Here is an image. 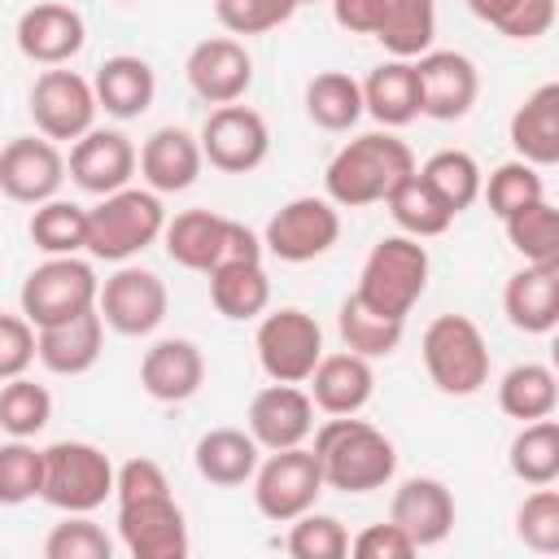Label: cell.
I'll use <instances>...</instances> for the list:
<instances>
[{"mask_svg":"<svg viewBox=\"0 0 559 559\" xmlns=\"http://www.w3.org/2000/svg\"><path fill=\"white\" fill-rule=\"evenodd\" d=\"M301 4H314V0H301Z\"/></svg>","mask_w":559,"mask_h":559,"instance_id":"obj_53","label":"cell"},{"mask_svg":"<svg viewBox=\"0 0 559 559\" xmlns=\"http://www.w3.org/2000/svg\"><path fill=\"white\" fill-rule=\"evenodd\" d=\"M201 166H205L201 135H192L183 127H157L140 148V179H144V188H153L162 197L192 188Z\"/></svg>","mask_w":559,"mask_h":559,"instance_id":"obj_25","label":"cell"},{"mask_svg":"<svg viewBox=\"0 0 559 559\" xmlns=\"http://www.w3.org/2000/svg\"><path fill=\"white\" fill-rule=\"evenodd\" d=\"M253 349L271 380L306 384L314 376V367L323 362V328L314 323V314H306L297 306H280V310L262 314Z\"/></svg>","mask_w":559,"mask_h":559,"instance_id":"obj_11","label":"cell"},{"mask_svg":"<svg viewBox=\"0 0 559 559\" xmlns=\"http://www.w3.org/2000/svg\"><path fill=\"white\" fill-rule=\"evenodd\" d=\"M424 371L445 397H472L489 384V345L467 314H437L419 341Z\"/></svg>","mask_w":559,"mask_h":559,"instance_id":"obj_6","label":"cell"},{"mask_svg":"<svg viewBox=\"0 0 559 559\" xmlns=\"http://www.w3.org/2000/svg\"><path fill=\"white\" fill-rule=\"evenodd\" d=\"M201 148H205V162L214 170L249 175L271 153L266 118L258 109H249V105H214L210 118L201 122Z\"/></svg>","mask_w":559,"mask_h":559,"instance_id":"obj_15","label":"cell"},{"mask_svg":"<svg viewBox=\"0 0 559 559\" xmlns=\"http://www.w3.org/2000/svg\"><path fill=\"white\" fill-rule=\"evenodd\" d=\"M415 170L419 166H415L411 144L384 127V131H367L349 140L345 148H336V157L323 170V188L341 210H362V205L389 201V192Z\"/></svg>","mask_w":559,"mask_h":559,"instance_id":"obj_1","label":"cell"},{"mask_svg":"<svg viewBox=\"0 0 559 559\" xmlns=\"http://www.w3.org/2000/svg\"><path fill=\"white\" fill-rule=\"evenodd\" d=\"M349 550H354L358 559H411L419 546L411 542L406 528H397V524L389 520V524H367V528L349 542Z\"/></svg>","mask_w":559,"mask_h":559,"instance_id":"obj_51","label":"cell"},{"mask_svg":"<svg viewBox=\"0 0 559 559\" xmlns=\"http://www.w3.org/2000/svg\"><path fill=\"white\" fill-rule=\"evenodd\" d=\"M166 240V253L170 262H179L183 271H218L227 262H262L266 253V240L253 236L245 223L236 218H223L214 210H183L166 223L162 231Z\"/></svg>","mask_w":559,"mask_h":559,"instance_id":"obj_4","label":"cell"},{"mask_svg":"<svg viewBox=\"0 0 559 559\" xmlns=\"http://www.w3.org/2000/svg\"><path fill=\"white\" fill-rule=\"evenodd\" d=\"M105 328L109 323H105L100 306L83 310L79 319L39 328V362L52 376H83V371H92L100 362V349H105Z\"/></svg>","mask_w":559,"mask_h":559,"instance_id":"obj_27","label":"cell"},{"mask_svg":"<svg viewBox=\"0 0 559 559\" xmlns=\"http://www.w3.org/2000/svg\"><path fill=\"white\" fill-rule=\"evenodd\" d=\"M367 114L362 83L349 79L345 70H319L306 83V118L323 131H349Z\"/></svg>","mask_w":559,"mask_h":559,"instance_id":"obj_36","label":"cell"},{"mask_svg":"<svg viewBox=\"0 0 559 559\" xmlns=\"http://www.w3.org/2000/svg\"><path fill=\"white\" fill-rule=\"evenodd\" d=\"M415 79H419V114L432 122H459L480 96L476 61L454 48H428L424 57H415Z\"/></svg>","mask_w":559,"mask_h":559,"instance_id":"obj_17","label":"cell"},{"mask_svg":"<svg viewBox=\"0 0 559 559\" xmlns=\"http://www.w3.org/2000/svg\"><path fill=\"white\" fill-rule=\"evenodd\" d=\"M166 210H162V192L153 188H118L109 197H100L87 210V253L100 262H127L135 253H144L162 231H166Z\"/></svg>","mask_w":559,"mask_h":559,"instance_id":"obj_3","label":"cell"},{"mask_svg":"<svg viewBox=\"0 0 559 559\" xmlns=\"http://www.w3.org/2000/svg\"><path fill=\"white\" fill-rule=\"evenodd\" d=\"M310 450L319 454L328 489H341V493L384 489L393 480V472H397L393 441L376 424H367L358 415H332L328 424H319Z\"/></svg>","mask_w":559,"mask_h":559,"instance_id":"obj_2","label":"cell"},{"mask_svg":"<svg viewBox=\"0 0 559 559\" xmlns=\"http://www.w3.org/2000/svg\"><path fill=\"white\" fill-rule=\"evenodd\" d=\"M362 100H367V114L380 122V127H406L419 118V79H415V61L406 57H393V61H380L367 79H362Z\"/></svg>","mask_w":559,"mask_h":559,"instance_id":"obj_32","label":"cell"},{"mask_svg":"<svg viewBox=\"0 0 559 559\" xmlns=\"http://www.w3.org/2000/svg\"><path fill=\"white\" fill-rule=\"evenodd\" d=\"M419 175L441 192V201H445L454 214H463L467 205H476L480 192H485V175H480L476 157L463 153V148H441V153H432V157L419 166Z\"/></svg>","mask_w":559,"mask_h":559,"instance_id":"obj_42","label":"cell"},{"mask_svg":"<svg viewBox=\"0 0 559 559\" xmlns=\"http://www.w3.org/2000/svg\"><path fill=\"white\" fill-rule=\"evenodd\" d=\"M515 537L537 555H559V489L537 485L515 507Z\"/></svg>","mask_w":559,"mask_h":559,"instance_id":"obj_48","label":"cell"},{"mask_svg":"<svg viewBox=\"0 0 559 559\" xmlns=\"http://www.w3.org/2000/svg\"><path fill=\"white\" fill-rule=\"evenodd\" d=\"M467 9L480 22H489L498 35H507L515 44H528V39H542L555 26L559 0H467Z\"/></svg>","mask_w":559,"mask_h":559,"instance_id":"obj_41","label":"cell"},{"mask_svg":"<svg viewBox=\"0 0 559 559\" xmlns=\"http://www.w3.org/2000/svg\"><path fill=\"white\" fill-rule=\"evenodd\" d=\"M332 17L349 35L380 39L393 57H424L437 35L432 0H332Z\"/></svg>","mask_w":559,"mask_h":559,"instance_id":"obj_7","label":"cell"},{"mask_svg":"<svg viewBox=\"0 0 559 559\" xmlns=\"http://www.w3.org/2000/svg\"><path fill=\"white\" fill-rule=\"evenodd\" d=\"M170 310V293L162 284L157 271L148 266H118L105 284H100V314L118 336H148L162 328Z\"/></svg>","mask_w":559,"mask_h":559,"instance_id":"obj_16","label":"cell"},{"mask_svg":"<svg viewBox=\"0 0 559 559\" xmlns=\"http://www.w3.org/2000/svg\"><path fill=\"white\" fill-rule=\"evenodd\" d=\"M52 419V393L26 376L4 380L0 389V428L4 437H35Z\"/></svg>","mask_w":559,"mask_h":559,"instance_id":"obj_44","label":"cell"},{"mask_svg":"<svg viewBox=\"0 0 559 559\" xmlns=\"http://www.w3.org/2000/svg\"><path fill=\"white\" fill-rule=\"evenodd\" d=\"M262 240L280 262H314L341 240V205L332 197H293L266 218Z\"/></svg>","mask_w":559,"mask_h":559,"instance_id":"obj_13","label":"cell"},{"mask_svg":"<svg viewBox=\"0 0 559 559\" xmlns=\"http://www.w3.org/2000/svg\"><path fill=\"white\" fill-rule=\"evenodd\" d=\"M502 314L515 332L550 336L559 328V271L520 266L502 288Z\"/></svg>","mask_w":559,"mask_h":559,"instance_id":"obj_29","label":"cell"},{"mask_svg":"<svg viewBox=\"0 0 559 559\" xmlns=\"http://www.w3.org/2000/svg\"><path fill=\"white\" fill-rule=\"evenodd\" d=\"M511 476L524 485H555L559 480V419H533L520 424V432L507 445Z\"/></svg>","mask_w":559,"mask_h":559,"instance_id":"obj_38","label":"cell"},{"mask_svg":"<svg viewBox=\"0 0 559 559\" xmlns=\"http://www.w3.org/2000/svg\"><path fill=\"white\" fill-rule=\"evenodd\" d=\"M140 384L153 402H188L205 384V354L188 336H166L144 349L140 358Z\"/></svg>","mask_w":559,"mask_h":559,"instance_id":"obj_23","label":"cell"},{"mask_svg":"<svg viewBox=\"0 0 559 559\" xmlns=\"http://www.w3.org/2000/svg\"><path fill=\"white\" fill-rule=\"evenodd\" d=\"M550 367H555V371H559V328H555V332H550Z\"/></svg>","mask_w":559,"mask_h":559,"instance_id":"obj_52","label":"cell"},{"mask_svg":"<svg viewBox=\"0 0 559 559\" xmlns=\"http://www.w3.org/2000/svg\"><path fill=\"white\" fill-rule=\"evenodd\" d=\"M314 411L319 406L301 384L271 380L249 402V432L258 437L262 450H293L306 445V437L314 432Z\"/></svg>","mask_w":559,"mask_h":559,"instance_id":"obj_20","label":"cell"},{"mask_svg":"<svg viewBox=\"0 0 559 559\" xmlns=\"http://www.w3.org/2000/svg\"><path fill=\"white\" fill-rule=\"evenodd\" d=\"M502 227H507L511 249L524 258V266L559 271V205H550L542 197V201L524 205L520 214H511Z\"/></svg>","mask_w":559,"mask_h":559,"instance_id":"obj_39","label":"cell"},{"mask_svg":"<svg viewBox=\"0 0 559 559\" xmlns=\"http://www.w3.org/2000/svg\"><path fill=\"white\" fill-rule=\"evenodd\" d=\"M44 493V450L31 445V437H9L0 445V502L17 507Z\"/></svg>","mask_w":559,"mask_h":559,"instance_id":"obj_45","label":"cell"},{"mask_svg":"<svg viewBox=\"0 0 559 559\" xmlns=\"http://www.w3.org/2000/svg\"><path fill=\"white\" fill-rule=\"evenodd\" d=\"M118 537L131 559H183L188 524H183V511H179L170 485L118 498Z\"/></svg>","mask_w":559,"mask_h":559,"instance_id":"obj_12","label":"cell"},{"mask_svg":"<svg viewBox=\"0 0 559 559\" xmlns=\"http://www.w3.org/2000/svg\"><path fill=\"white\" fill-rule=\"evenodd\" d=\"M323 489H328V480H323L314 450H306V445L271 450L253 476V507L271 524H293L297 515L314 511Z\"/></svg>","mask_w":559,"mask_h":559,"instance_id":"obj_10","label":"cell"},{"mask_svg":"<svg viewBox=\"0 0 559 559\" xmlns=\"http://www.w3.org/2000/svg\"><path fill=\"white\" fill-rule=\"evenodd\" d=\"M389 214H393V223L406 231V236H415V240H428V236H441V231H450V223L459 218L445 201H441V192L415 170V175H406L393 192H389Z\"/></svg>","mask_w":559,"mask_h":559,"instance_id":"obj_35","label":"cell"},{"mask_svg":"<svg viewBox=\"0 0 559 559\" xmlns=\"http://www.w3.org/2000/svg\"><path fill=\"white\" fill-rule=\"evenodd\" d=\"M376 393V371L371 358L345 349V354H323V362L310 376V397L323 415H358Z\"/></svg>","mask_w":559,"mask_h":559,"instance_id":"obj_28","label":"cell"},{"mask_svg":"<svg viewBox=\"0 0 559 559\" xmlns=\"http://www.w3.org/2000/svg\"><path fill=\"white\" fill-rule=\"evenodd\" d=\"M96 100L109 118H140L153 96H157V74L144 57H131V52H118V57H105L96 66Z\"/></svg>","mask_w":559,"mask_h":559,"instance_id":"obj_30","label":"cell"},{"mask_svg":"<svg viewBox=\"0 0 559 559\" xmlns=\"http://www.w3.org/2000/svg\"><path fill=\"white\" fill-rule=\"evenodd\" d=\"M301 0H214V17L227 35H266L284 26Z\"/></svg>","mask_w":559,"mask_h":559,"instance_id":"obj_49","label":"cell"},{"mask_svg":"<svg viewBox=\"0 0 559 559\" xmlns=\"http://www.w3.org/2000/svg\"><path fill=\"white\" fill-rule=\"evenodd\" d=\"M17 48L26 61L35 66H66L70 57L83 52L87 44V26L83 13L61 4V0H39L17 17Z\"/></svg>","mask_w":559,"mask_h":559,"instance_id":"obj_22","label":"cell"},{"mask_svg":"<svg viewBox=\"0 0 559 559\" xmlns=\"http://www.w3.org/2000/svg\"><path fill=\"white\" fill-rule=\"evenodd\" d=\"M135 166H140L135 144L114 127H92L70 148V179H74V188H83L92 197H109L118 188H131Z\"/></svg>","mask_w":559,"mask_h":559,"instance_id":"obj_21","label":"cell"},{"mask_svg":"<svg viewBox=\"0 0 559 559\" xmlns=\"http://www.w3.org/2000/svg\"><path fill=\"white\" fill-rule=\"evenodd\" d=\"M96 83H87L74 70L48 66L35 83H31V118L35 131L48 140H83L96 127Z\"/></svg>","mask_w":559,"mask_h":559,"instance_id":"obj_14","label":"cell"},{"mask_svg":"<svg viewBox=\"0 0 559 559\" xmlns=\"http://www.w3.org/2000/svg\"><path fill=\"white\" fill-rule=\"evenodd\" d=\"M258 450H262L258 437L245 432V428H210V432H201V441L192 450V463H197L201 480L236 489V485L258 476V463H262Z\"/></svg>","mask_w":559,"mask_h":559,"instance_id":"obj_31","label":"cell"},{"mask_svg":"<svg viewBox=\"0 0 559 559\" xmlns=\"http://www.w3.org/2000/svg\"><path fill=\"white\" fill-rule=\"evenodd\" d=\"M336 328H341V341L345 349L362 354V358H389L397 345H402V332H406V319H389L380 310H371L358 293H349L336 310Z\"/></svg>","mask_w":559,"mask_h":559,"instance_id":"obj_37","label":"cell"},{"mask_svg":"<svg viewBox=\"0 0 559 559\" xmlns=\"http://www.w3.org/2000/svg\"><path fill=\"white\" fill-rule=\"evenodd\" d=\"M183 74L205 105H236L253 83V57L236 35H210L192 44Z\"/></svg>","mask_w":559,"mask_h":559,"instance_id":"obj_19","label":"cell"},{"mask_svg":"<svg viewBox=\"0 0 559 559\" xmlns=\"http://www.w3.org/2000/svg\"><path fill=\"white\" fill-rule=\"evenodd\" d=\"M44 559H114V537L87 511H66L44 537Z\"/></svg>","mask_w":559,"mask_h":559,"instance_id":"obj_46","label":"cell"},{"mask_svg":"<svg viewBox=\"0 0 559 559\" xmlns=\"http://www.w3.org/2000/svg\"><path fill=\"white\" fill-rule=\"evenodd\" d=\"M389 520L397 528H406L419 550L441 546L454 528V493L437 476H411L397 485V493L389 502Z\"/></svg>","mask_w":559,"mask_h":559,"instance_id":"obj_24","label":"cell"},{"mask_svg":"<svg viewBox=\"0 0 559 559\" xmlns=\"http://www.w3.org/2000/svg\"><path fill=\"white\" fill-rule=\"evenodd\" d=\"M26 231H31L35 249H44L48 258L79 253V249H87V210H83V205H74V201L52 197V201L35 205V214H31Z\"/></svg>","mask_w":559,"mask_h":559,"instance_id":"obj_40","label":"cell"},{"mask_svg":"<svg viewBox=\"0 0 559 559\" xmlns=\"http://www.w3.org/2000/svg\"><path fill=\"white\" fill-rule=\"evenodd\" d=\"M118 489V467L92 441H52L44 450V502L57 511H96Z\"/></svg>","mask_w":559,"mask_h":559,"instance_id":"obj_8","label":"cell"},{"mask_svg":"<svg viewBox=\"0 0 559 559\" xmlns=\"http://www.w3.org/2000/svg\"><path fill=\"white\" fill-rule=\"evenodd\" d=\"M424 288H428V249L415 236L397 231V236H384L371 245L354 293L371 310H380L389 319H406L415 310V301L424 297Z\"/></svg>","mask_w":559,"mask_h":559,"instance_id":"obj_5","label":"cell"},{"mask_svg":"<svg viewBox=\"0 0 559 559\" xmlns=\"http://www.w3.org/2000/svg\"><path fill=\"white\" fill-rule=\"evenodd\" d=\"M210 301L223 319H262L271 306V280L262 262H227L210 271Z\"/></svg>","mask_w":559,"mask_h":559,"instance_id":"obj_33","label":"cell"},{"mask_svg":"<svg viewBox=\"0 0 559 559\" xmlns=\"http://www.w3.org/2000/svg\"><path fill=\"white\" fill-rule=\"evenodd\" d=\"M70 162L48 135H13L0 153V188L9 201L44 205L61 192Z\"/></svg>","mask_w":559,"mask_h":559,"instance_id":"obj_18","label":"cell"},{"mask_svg":"<svg viewBox=\"0 0 559 559\" xmlns=\"http://www.w3.org/2000/svg\"><path fill=\"white\" fill-rule=\"evenodd\" d=\"M39 358V328L26 314H4L0 319V380L22 376Z\"/></svg>","mask_w":559,"mask_h":559,"instance_id":"obj_50","label":"cell"},{"mask_svg":"<svg viewBox=\"0 0 559 559\" xmlns=\"http://www.w3.org/2000/svg\"><path fill=\"white\" fill-rule=\"evenodd\" d=\"M288 555L293 559H345L349 555V533L336 515L306 511L288 528Z\"/></svg>","mask_w":559,"mask_h":559,"instance_id":"obj_47","label":"cell"},{"mask_svg":"<svg viewBox=\"0 0 559 559\" xmlns=\"http://www.w3.org/2000/svg\"><path fill=\"white\" fill-rule=\"evenodd\" d=\"M22 314L35 328H52L66 319H79L83 310L100 306V280L92 271V262H83L79 253H61L39 262L26 280H22Z\"/></svg>","mask_w":559,"mask_h":559,"instance_id":"obj_9","label":"cell"},{"mask_svg":"<svg viewBox=\"0 0 559 559\" xmlns=\"http://www.w3.org/2000/svg\"><path fill=\"white\" fill-rule=\"evenodd\" d=\"M498 406H502V415H511L520 424L555 415V406H559V371L550 362H515L498 380Z\"/></svg>","mask_w":559,"mask_h":559,"instance_id":"obj_34","label":"cell"},{"mask_svg":"<svg viewBox=\"0 0 559 559\" xmlns=\"http://www.w3.org/2000/svg\"><path fill=\"white\" fill-rule=\"evenodd\" d=\"M485 205H489V214L493 218H511V214H520L524 205H533V201H542L546 197V183H542V175H537V166L533 162H524V157H511V162H502V166H493L489 170V179H485Z\"/></svg>","mask_w":559,"mask_h":559,"instance_id":"obj_43","label":"cell"},{"mask_svg":"<svg viewBox=\"0 0 559 559\" xmlns=\"http://www.w3.org/2000/svg\"><path fill=\"white\" fill-rule=\"evenodd\" d=\"M507 140L515 148V157L533 162V166H559V79L533 87L511 122H507Z\"/></svg>","mask_w":559,"mask_h":559,"instance_id":"obj_26","label":"cell"},{"mask_svg":"<svg viewBox=\"0 0 559 559\" xmlns=\"http://www.w3.org/2000/svg\"><path fill=\"white\" fill-rule=\"evenodd\" d=\"M118 4H131V0H118Z\"/></svg>","mask_w":559,"mask_h":559,"instance_id":"obj_54","label":"cell"}]
</instances>
